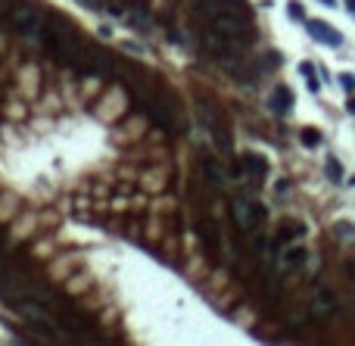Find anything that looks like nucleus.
I'll use <instances>...</instances> for the list:
<instances>
[{
	"instance_id": "nucleus-1",
	"label": "nucleus",
	"mask_w": 355,
	"mask_h": 346,
	"mask_svg": "<svg viewBox=\"0 0 355 346\" xmlns=\"http://www.w3.org/2000/svg\"><path fill=\"white\" fill-rule=\"evenodd\" d=\"M10 19H13L16 31H19V34H25V37L37 34V31H41V22H44V16L37 13V10H34L31 4H19V7H13Z\"/></svg>"
},
{
	"instance_id": "nucleus-2",
	"label": "nucleus",
	"mask_w": 355,
	"mask_h": 346,
	"mask_svg": "<svg viewBox=\"0 0 355 346\" xmlns=\"http://www.w3.org/2000/svg\"><path fill=\"white\" fill-rule=\"evenodd\" d=\"M47 47L56 50L59 56H72L78 50V41H75V34L66 22H53V28L47 31Z\"/></svg>"
},
{
	"instance_id": "nucleus-3",
	"label": "nucleus",
	"mask_w": 355,
	"mask_h": 346,
	"mask_svg": "<svg viewBox=\"0 0 355 346\" xmlns=\"http://www.w3.org/2000/svg\"><path fill=\"white\" fill-rule=\"evenodd\" d=\"M234 221L240 225L243 231H249V228H256L262 218H265V206H259V203H246V200H237L234 206Z\"/></svg>"
},
{
	"instance_id": "nucleus-4",
	"label": "nucleus",
	"mask_w": 355,
	"mask_h": 346,
	"mask_svg": "<svg viewBox=\"0 0 355 346\" xmlns=\"http://www.w3.org/2000/svg\"><path fill=\"white\" fill-rule=\"evenodd\" d=\"M305 28H308V34L315 37V41H321V44H327V47H340V44H343L340 31H337L333 25L321 22V19H308V22H305Z\"/></svg>"
},
{
	"instance_id": "nucleus-5",
	"label": "nucleus",
	"mask_w": 355,
	"mask_h": 346,
	"mask_svg": "<svg viewBox=\"0 0 355 346\" xmlns=\"http://www.w3.org/2000/svg\"><path fill=\"white\" fill-rule=\"evenodd\" d=\"M212 31L227 34V37H240V34H243L240 16H234V13H215V16H212Z\"/></svg>"
},
{
	"instance_id": "nucleus-6",
	"label": "nucleus",
	"mask_w": 355,
	"mask_h": 346,
	"mask_svg": "<svg viewBox=\"0 0 355 346\" xmlns=\"http://www.w3.org/2000/svg\"><path fill=\"white\" fill-rule=\"evenodd\" d=\"M19 312H22L28 321H34V324L47 328L50 334H56V321H53V318L44 312V306H41V302H22V306H19Z\"/></svg>"
},
{
	"instance_id": "nucleus-7",
	"label": "nucleus",
	"mask_w": 355,
	"mask_h": 346,
	"mask_svg": "<svg viewBox=\"0 0 355 346\" xmlns=\"http://www.w3.org/2000/svg\"><path fill=\"white\" fill-rule=\"evenodd\" d=\"M268 106L278 112V115H287L290 109H293V91L287 88V85H278L271 91V100H268Z\"/></svg>"
},
{
	"instance_id": "nucleus-8",
	"label": "nucleus",
	"mask_w": 355,
	"mask_h": 346,
	"mask_svg": "<svg viewBox=\"0 0 355 346\" xmlns=\"http://www.w3.org/2000/svg\"><path fill=\"white\" fill-rule=\"evenodd\" d=\"M333 309H337L333 293H330V290H318L315 306H311V315H315V318H327V315H333Z\"/></svg>"
},
{
	"instance_id": "nucleus-9",
	"label": "nucleus",
	"mask_w": 355,
	"mask_h": 346,
	"mask_svg": "<svg viewBox=\"0 0 355 346\" xmlns=\"http://www.w3.org/2000/svg\"><path fill=\"white\" fill-rule=\"evenodd\" d=\"M243 169H246V172H253L256 178L268 175V162L259 156V153H249V156H243Z\"/></svg>"
},
{
	"instance_id": "nucleus-10",
	"label": "nucleus",
	"mask_w": 355,
	"mask_h": 346,
	"mask_svg": "<svg viewBox=\"0 0 355 346\" xmlns=\"http://www.w3.org/2000/svg\"><path fill=\"white\" fill-rule=\"evenodd\" d=\"M203 172H206V178H209V184H215V187H221L227 178H224V169L215 162V159H206L203 162Z\"/></svg>"
},
{
	"instance_id": "nucleus-11",
	"label": "nucleus",
	"mask_w": 355,
	"mask_h": 346,
	"mask_svg": "<svg viewBox=\"0 0 355 346\" xmlns=\"http://www.w3.org/2000/svg\"><path fill=\"white\" fill-rule=\"evenodd\" d=\"M333 231H337V237H340L343 243H355V225H352V221H337Z\"/></svg>"
},
{
	"instance_id": "nucleus-12",
	"label": "nucleus",
	"mask_w": 355,
	"mask_h": 346,
	"mask_svg": "<svg viewBox=\"0 0 355 346\" xmlns=\"http://www.w3.org/2000/svg\"><path fill=\"white\" fill-rule=\"evenodd\" d=\"M305 256H308V253H305L302 247H293V250H287V253H284V265H287V268L302 265V262H305Z\"/></svg>"
},
{
	"instance_id": "nucleus-13",
	"label": "nucleus",
	"mask_w": 355,
	"mask_h": 346,
	"mask_svg": "<svg viewBox=\"0 0 355 346\" xmlns=\"http://www.w3.org/2000/svg\"><path fill=\"white\" fill-rule=\"evenodd\" d=\"M324 172H327V178L333 181V184H343V166H340V159H327V166H324Z\"/></svg>"
},
{
	"instance_id": "nucleus-14",
	"label": "nucleus",
	"mask_w": 355,
	"mask_h": 346,
	"mask_svg": "<svg viewBox=\"0 0 355 346\" xmlns=\"http://www.w3.org/2000/svg\"><path fill=\"white\" fill-rule=\"evenodd\" d=\"M302 144H305V147H318V144H321L318 128H302Z\"/></svg>"
},
{
	"instance_id": "nucleus-15",
	"label": "nucleus",
	"mask_w": 355,
	"mask_h": 346,
	"mask_svg": "<svg viewBox=\"0 0 355 346\" xmlns=\"http://www.w3.org/2000/svg\"><path fill=\"white\" fill-rule=\"evenodd\" d=\"M340 88H343L346 94H355V75H352V72H343V75H340Z\"/></svg>"
},
{
	"instance_id": "nucleus-16",
	"label": "nucleus",
	"mask_w": 355,
	"mask_h": 346,
	"mask_svg": "<svg viewBox=\"0 0 355 346\" xmlns=\"http://www.w3.org/2000/svg\"><path fill=\"white\" fill-rule=\"evenodd\" d=\"M287 13H290V19H305V13H302V4H296V0H293L290 7H287Z\"/></svg>"
},
{
	"instance_id": "nucleus-17",
	"label": "nucleus",
	"mask_w": 355,
	"mask_h": 346,
	"mask_svg": "<svg viewBox=\"0 0 355 346\" xmlns=\"http://www.w3.org/2000/svg\"><path fill=\"white\" fill-rule=\"evenodd\" d=\"M346 112H349V115H355V94L349 97V103H346Z\"/></svg>"
},
{
	"instance_id": "nucleus-18",
	"label": "nucleus",
	"mask_w": 355,
	"mask_h": 346,
	"mask_svg": "<svg viewBox=\"0 0 355 346\" xmlns=\"http://www.w3.org/2000/svg\"><path fill=\"white\" fill-rule=\"evenodd\" d=\"M4 16H7V0H0V22H4Z\"/></svg>"
},
{
	"instance_id": "nucleus-19",
	"label": "nucleus",
	"mask_w": 355,
	"mask_h": 346,
	"mask_svg": "<svg viewBox=\"0 0 355 346\" xmlns=\"http://www.w3.org/2000/svg\"><path fill=\"white\" fill-rule=\"evenodd\" d=\"M321 4H324V7H333V4H337V0H321Z\"/></svg>"
},
{
	"instance_id": "nucleus-20",
	"label": "nucleus",
	"mask_w": 355,
	"mask_h": 346,
	"mask_svg": "<svg viewBox=\"0 0 355 346\" xmlns=\"http://www.w3.org/2000/svg\"><path fill=\"white\" fill-rule=\"evenodd\" d=\"M349 10H352V13H355V0H349Z\"/></svg>"
},
{
	"instance_id": "nucleus-21",
	"label": "nucleus",
	"mask_w": 355,
	"mask_h": 346,
	"mask_svg": "<svg viewBox=\"0 0 355 346\" xmlns=\"http://www.w3.org/2000/svg\"><path fill=\"white\" fill-rule=\"evenodd\" d=\"M346 184H355V178H349V181H346Z\"/></svg>"
},
{
	"instance_id": "nucleus-22",
	"label": "nucleus",
	"mask_w": 355,
	"mask_h": 346,
	"mask_svg": "<svg viewBox=\"0 0 355 346\" xmlns=\"http://www.w3.org/2000/svg\"><path fill=\"white\" fill-rule=\"evenodd\" d=\"M0 272H4V262H0Z\"/></svg>"
}]
</instances>
